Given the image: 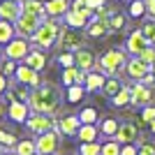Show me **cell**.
<instances>
[{
  "mask_svg": "<svg viewBox=\"0 0 155 155\" xmlns=\"http://www.w3.org/2000/svg\"><path fill=\"white\" fill-rule=\"evenodd\" d=\"M79 28H70L65 26L63 30H60V37H58V44L60 49H65V51H79L81 46H84V37H81V32H77Z\"/></svg>",
  "mask_w": 155,
  "mask_h": 155,
  "instance_id": "7",
  "label": "cell"
},
{
  "mask_svg": "<svg viewBox=\"0 0 155 155\" xmlns=\"http://www.w3.org/2000/svg\"><path fill=\"white\" fill-rule=\"evenodd\" d=\"M23 63L28 65V67H32V70H44V65H46V56H44V51H42V49H37V46H35V49H30V53H28L26 56V60H23Z\"/></svg>",
  "mask_w": 155,
  "mask_h": 155,
  "instance_id": "19",
  "label": "cell"
},
{
  "mask_svg": "<svg viewBox=\"0 0 155 155\" xmlns=\"http://www.w3.org/2000/svg\"><path fill=\"white\" fill-rule=\"evenodd\" d=\"M125 63H127V56H125L123 49H111V51H107L102 56V58L97 60V72H102V74H107V77H114L116 72H120L125 67Z\"/></svg>",
  "mask_w": 155,
  "mask_h": 155,
  "instance_id": "3",
  "label": "cell"
},
{
  "mask_svg": "<svg viewBox=\"0 0 155 155\" xmlns=\"http://www.w3.org/2000/svg\"><path fill=\"white\" fill-rule=\"evenodd\" d=\"M42 21L39 16H35V14H28L23 12L19 16V19L14 21V28H16V35H21V37H32L35 35V30H37L39 26H42Z\"/></svg>",
  "mask_w": 155,
  "mask_h": 155,
  "instance_id": "6",
  "label": "cell"
},
{
  "mask_svg": "<svg viewBox=\"0 0 155 155\" xmlns=\"http://www.w3.org/2000/svg\"><path fill=\"white\" fill-rule=\"evenodd\" d=\"M125 72H127V77H130V79L141 81V79L150 72V65H148V63H143L139 56H132V58L125 63Z\"/></svg>",
  "mask_w": 155,
  "mask_h": 155,
  "instance_id": "13",
  "label": "cell"
},
{
  "mask_svg": "<svg viewBox=\"0 0 155 155\" xmlns=\"http://www.w3.org/2000/svg\"><path fill=\"white\" fill-rule=\"evenodd\" d=\"M58 63L63 65V67H72V65H77V58H74V53H60Z\"/></svg>",
  "mask_w": 155,
  "mask_h": 155,
  "instance_id": "42",
  "label": "cell"
},
{
  "mask_svg": "<svg viewBox=\"0 0 155 155\" xmlns=\"http://www.w3.org/2000/svg\"><path fill=\"white\" fill-rule=\"evenodd\" d=\"M102 155H120V143L116 139H109V141L102 143Z\"/></svg>",
  "mask_w": 155,
  "mask_h": 155,
  "instance_id": "38",
  "label": "cell"
},
{
  "mask_svg": "<svg viewBox=\"0 0 155 155\" xmlns=\"http://www.w3.org/2000/svg\"><path fill=\"white\" fill-rule=\"evenodd\" d=\"M104 84H107V74L102 72H88V77H86V91L88 93H95V91H102Z\"/></svg>",
  "mask_w": 155,
  "mask_h": 155,
  "instance_id": "21",
  "label": "cell"
},
{
  "mask_svg": "<svg viewBox=\"0 0 155 155\" xmlns=\"http://www.w3.org/2000/svg\"><path fill=\"white\" fill-rule=\"evenodd\" d=\"M150 72H153V77H155V63H153V65H150Z\"/></svg>",
  "mask_w": 155,
  "mask_h": 155,
  "instance_id": "53",
  "label": "cell"
},
{
  "mask_svg": "<svg viewBox=\"0 0 155 155\" xmlns=\"http://www.w3.org/2000/svg\"><path fill=\"white\" fill-rule=\"evenodd\" d=\"M79 118H81V123H93V125H95V120L100 116H97V109H95V107H86V109H81Z\"/></svg>",
  "mask_w": 155,
  "mask_h": 155,
  "instance_id": "36",
  "label": "cell"
},
{
  "mask_svg": "<svg viewBox=\"0 0 155 155\" xmlns=\"http://www.w3.org/2000/svg\"><path fill=\"white\" fill-rule=\"evenodd\" d=\"M146 12L150 19H155V0H146Z\"/></svg>",
  "mask_w": 155,
  "mask_h": 155,
  "instance_id": "45",
  "label": "cell"
},
{
  "mask_svg": "<svg viewBox=\"0 0 155 155\" xmlns=\"http://www.w3.org/2000/svg\"><path fill=\"white\" fill-rule=\"evenodd\" d=\"M14 150L19 155H35L37 153V143L32 141V139H21V141H16Z\"/></svg>",
  "mask_w": 155,
  "mask_h": 155,
  "instance_id": "28",
  "label": "cell"
},
{
  "mask_svg": "<svg viewBox=\"0 0 155 155\" xmlns=\"http://www.w3.org/2000/svg\"><path fill=\"white\" fill-rule=\"evenodd\" d=\"M35 155H39V153H35Z\"/></svg>",
  "mask_w": 155,
  "mask_h": 155,
  "instance_id": "55",
  "label": "cell"
},
{
  "mask_svg": "<svg viewBox=\"0 0 155 155\" xmlns=\"http://www.w3.org/2000/svg\"><path fill=\"white\" fill-rule=\"evenodd\" d=\"M77 139L81 143L97 141V127L93 123H81V127H79V132H77Z\"/></svg>",
  "mask_w": 155,
  "mask_h": 155,
  "instance_id": "24",
  "label": "cell"
},
{
  "mask_svg": "<svg viewBox=\"0 0 155 155\" xmlns=\"http://www.w3.org/2000/svg\"><path fill=\"white\" fill-rule=\"evenodd\" d=\"M79 127H81V118L79 114H70V116H63L58 120V132L65 137H77Z\"/></svg>",
  "mask_w": 155,
  "mask_h": 155,
  "instance_id": "15",
  "label": "cell"
},
{
  "mask_svg": "<svg viewBox=\"0 0 155 155\" xmlns=\"http://www.w3.org/2000/svg\"><path fill=\"white\" fill-rule=\"evenodd\" d=\"M153 97H155V93H153L150 86L141 84V81H137V84L132 86V104H134V107H148V104L153 102Z\"/></svg>",
  "mask_w": 155,
  "mask_h": 155,
  "instance_id": "11",
  "label": "cell"
},
{
  "mask_svg": "<svg viewBox=\"0 0 155 155\" xmlns=\"http://www.w3.org/2000/svg\"><path fill=\"white\" fill-rule=\"evenodd\" d=\"M141 32L146 35V39H148L150 44L155 46V19H148V21H143V26H141Z\"/></svg>",
  "mask_w": 155,
  "mask_h": 155,
  "instance_id": "37",
  "label": "cell"
},
{
  "mask_svg": "<svg viewBox=\"0 0 155 155\" xmlns=\"http://www.w3.org/2000/svg\"><path fill=\"white\" fill-rule=\"evenodd\" d=\"M139 58L143 60V63H148V65H153L155 63V46L150 44V46H146L141 53H139Z\"/></svg>",
  "mask_w": 155,
  "mask_h": 155,
  "instance_id": "41",
  "label": "cell"
},
{
  "mask_svg": "<svg viewBox=\"0 0 155 155\" xmlns=\"http://www.w3.org/2000/svg\"><path fill=\"white\" fill-rule=\"evenodd\" d=\"M7 88H9V81H7V77L2 74V72H0V95H2Z\"/></svg>",
  "mask_w": 155,
  "mask_h": 155,
  "instance_id": "46",
  "label": "cell"
},
{
  "mask_svg": "<svg viewBox=\"0 0 155 155\" xmlns=\"http://www.w3.org/2000/svg\"><path fill=\"white\" fill-rule=\"evenodd\" d=\"M139 137H141V134H139V125L132 123V120H123V123L118 125V132H116L114 139L123 146V143H137V141H139Z\"/></svg>",
  "mask_w": 155,
  "mask_h": 155,
  "instance_id": "9",
  "label": "cell"
},
{
  "mask_svg": "<svg viewBox=\"0 0 155 155\" xmlns=\"http://www.w3.org/2000/svg\"><path fill=\"white\" fill-rule=\"evenodd\" d=\"M143 14H148L146 12V0H132L130 2V16L132 19H141Z\"/></svg>",
  "mask_w": 155,
  "mask_h": 155,
  "instance_id": "31",
  "label": "cell"
},
{
  "mask_svg": "<svg viewBox=\"0 0 155 155\" xmlns=\"http://www.w3.org/2000/svg\"><path fill=\"white\" fill-rule=\"evenodd\" d=\"M81 155H102V146H100L97 141L81 143Z\"/></svg>",
  "mask_w": 155,
  "mask_h": 155,
  "instance_id": "39",
  "label": "cell"
},
{
  "mask_svg": "<svg viewBox=\"0 0 155 155\" xmlns=\"http://www.w3.org/2000/svg\"><path fill=\"white\" fill-rule=\"evenodd\" d=\"M14 35H16V28H14V23H12V21L0 19V44H7V42H12Z\"/></svg>",
  "mask_w": 155,
  "mask_h": 155,
  "instance_id": "26",
  "label": "cell"
},
{
  "mask_svg": "<svg viewBox=\"0 0 155 155\" xmlns=\"http://www.w3.org/2000/svg\"><path fill=\"white\" fill-rule=\"evenodd\" d=\"M88 2V7H93V9H100V7H104V0H86Z\"/></svg>",
  "mask_w": 155,
  "mask_h": 155,
  "instance_id": "47",
  "label": "cell"
},
{
  "mask_svg": "<svg viewBox=\"0 0 155 155\" xmlns=\"http://www.w3.org/2000/svg\"><path fill=\"white\" fill-rule=\"evenodd\" d=\"M123 86H125L123 81H118L116 77H109V79H107V84H104V88H102V93L111 100L114 95H118V93L123 91Z\"/></svg>",
  "mask_w": 155,
  "mask_h": 155,
  "instance_id": "27",
  "label": "cell"
},
{
  "mask_svg": "<svg viewBox=\"0 0 155 155\" xmlns=\"http://www.w3.org/2000/svg\"><path fill=\"white\" fill-rule=\"evenodd\" d=\"M67 12H70V0H46L49 16H65Z\"/></svg>",
  "mask_w": 155,
  "mask_h": 155,
  "instance_id": "23",
  "label": "cell"
},
{
  "mask_svg": "<svg viewBox=\"0 0 155 155\" xmlns=\"http://www.w3.org/2000/svg\"><path fill=\"white\" fill-rule=\"evenodd\" d=\"M60 30H63V26H60L58 21L44 19V21H42V26L35 30V35H32L30 39H32V44L37 46V49H49V46H53L56 42H58Z\"/></svg>",
  "mask_w": 155,
  "mask_h": 155,
  "instance_id": "2",
  "label": "cell"
},
{
  "mask_svg": "<svg viewBox=\"0 0 155 155\" xmlns=\"http://www.w3.org/2000/svg\"><path fill=\"white\" fill-rule=\"evenodd\" d=\"M107 21H109L111 32H118V30H123V28H125V16H123V14H114V12H111Z\"/></svg>",
  "mask_w": 155,
  "mask_h": 155,
  "instance_id": "34",
  "label": "cell"
},
{
  "mask_svg": "<svg viewBox=\"0 0 155 155\" xmlns=\"http://www.w3.org/2000/svg\"><path fill=\"white\" fill-rule=\"evenodd\" d=\"M28 53H30V44H28V39H23V37H14L12 42L5 44V58L26 60Z\"/></svg>",
  "mask_w": 155,
  "mask_h": 155,
  "instance_id": "8",
  "label": "cell"
},
{
  "mask_svg": "<svg viewBox=\"0 0 155 155\" xmlns=\"http://www.w3.org/2000/svg\"><path fill=\"white\" fill-rule=\"evenodd\" d=\"M153 120H155V107L148 104V107H143V109H141V118H139V123H137V125H139V127H141V125H150Z\"/></svg>",
  "mask_w": 155,
  "mask_h": 155,
  "instance_id": "35",
  "label": "cell"
},
{
  "mask_svg": "<svg viewBox=\"0 0 155 155\" xmlns=\"http://www.w3.org/2000/svg\"><path fill=\"white\" fill-rule=\"evenodd\" d=\"M7 116L12 118L14 123H26L28 116H30V107H28V102H9Z\"/></svg>",
  "mask_w": 155,
  "mask_h": 155,
  "instance_id": "17",
  "label": "cell"
},
{
  "mask_svg": "<svg viewBox=\"0 0 155 155\" xmlns=\"http://www.w3.org/2000/svg\"><path fill=\"white\" fill-rule=\"evenodd\" d=\"M137 146H139V155H155V141H153V139H143V137H139Z\"/></svg>",
  "mask_w": 155,
  "mask_h": 155,
  "instance_id": "33",
  "label": "cell"
},
{
  "mask_svg": "<svg viewBox=\"0 0 155 155\" xmlns=\"http://www.w3.org/2000/svg\"><path fill=\"white\" fill-rule=\"evenodd\" d=\"M148 127H150V132H153V137H155V120H153V123L148 125Z\"/></svg>",
  "mask_w": 155,
  "mask_h": 155,
  "instance_id": "51",
  "label": "cell"
},
{
  "mask_svg": "<svg viewBox=\"0 0 155 155\" xmlns=\"http://www.w3.org/2000/svg\"><path fill=\"white\" fill-rule=\"evenodd\" d=\"M84 7H88V2H86V0H74L72 9H84Z\"/></svg>",
  "mask_w": 155,
  "mask_h": 155,
  "instance_id": "48",
  "label": "cell"
},
{
  "mask_svg": "<svg viewBox=\"0 0 155 155\" xmlns=\"http://www.w3.org/2000/svg\"><path fill=\"white\" fill-rule=\"evenodd\" d=\"M84 95H86V86H81V84H74V86H70V88H67V102H70V104L81 102V100H84Z\"/></svg>",
  "mask_w": 155,
  "mask_h": 155,
  "instance_id": "29",
  "label": "cell"
},
{
  "mask_svg": "<svg viewBox=\"0 0 155 155\" xmlns=\"http://www.w3.org/2000/svg\"><path fill=\"white\" fill-rule=\"evenodd\" d=\"M26 127L35 134H44L49 130H58V120L53 118V114H35V111H30Z\"/></svg>",
  "mask_w": 155,
  "mask_h": 155,
  "instance_id": "4",
  "label": "cell"
},
{
  "mask_svg": "<svg viewBox=\"0 0 155 155\" xmlns=\"http://www.w3.org/2000/svg\"><path fill=\"white\" fill-rule=\"evenodd\" d=\"M111 104L114 107H127V104H132V86H123V91L118 93V95L111 97Z\"/></svg>",
  "mask_w": 155,
  "mask_h": 155,
  "instance_id": "25",
  "label": "cell"
},
{
  "mask_svg": "<svg viewBox=\"0 0 155 155\" xmlns=\"http://www.w3.org/2000/svg\"><path fill=\"white\" fill-rule=\"evenodd\" d=\"M7 97H9V102H28L30 100V91H28V86L16 81V86L7 88Z\"/></svg>",
  "mask_w": 155,
  "mask_h": 155,
  "instance_id": "22",
  "label": "cell"
},
{
  "mask_svg": "<svg viewBox=\"0 0 155 155\" xmlns=\"http://www.w3.org/2000/svg\"><path fill=\"white\" fill-rule=\"evenodd\" d=\"M120 155H139V146L137 143H123L120 146Z\"/></svg>",
  "mask_w": 155,
  "mask_h": 155,
  "instance_id": "44",
  "label": "cell"
},
{
  "mask_svg": "<svg viewBox=\"0 0 155 155\" xmlns=\"http://www.w3.org/2000/svg\"><path fill=\"white\" fill-rule=\"evenodd\" d=\"M5 150H7V148H5V146H2V143H0V155H2V153H5Z\"/></svg>",
  "mask_w": 155,
  "mask_h": 155,
  "instance_id": "52",
  "label": "cell"
},
{
  "mask_svg": "<svg viewBox=\"0 0 155 155\" xmlns=\"http://www.w3.org/2000/svg\"><path fill=\"white\" fill-rule=\"evenodd\" d=\"M77 74H79V67L77 65H72V67H65L63 70V86H74L77 84Z\"/></svg>",
  "mask_w": 155,
  "mask_h": 155,
  "instance_id": "32",
  "label": "cell"
},
{
  "mask_svg": "<svg viewBox=\"0 0 155 155\" xmlns=\"http://www.w3.org/2000/svg\"><path fill=\"white\" fill-rule=\"evenodd\" d=\"M2 155H19V153H16V150H14V148H12V150L7 148V150H5V153H2Z\"/></svg>",
  "mask_w": 155,
  "mask_h": 155,
  "instance_id": "49",
  "label": "cell"
},
{
  "mask_svg": "<svg viewBox=\"0 0 155 155\" xmlns=\"http://www.w3.org/2000/svg\"><path fill=\"white\" fill-rule=\"evenodd\" d=\"M21 7H23V12L35 14L39 19H46V16H49V14H46V2H42V0H21Z\"/></svg>",
  "mask_w": 155,
  "mask_h": 155,
  "instance_id": "20",
  "label": "cell"
},
{
  "mask_svg": "<svg viewBox=\"0 0 155 155\" xmlns=\"http://www.w3.org/2000/svg\"><path fill=\"white\" fill-rule=\"evenodd\" d=\"M0 72H2V74H14V72H16L14 60L12 58H5V60H2V65H0Z\"/></svg>",
  "mask_w": 155,
  "mask_h": 155,
  "instance_id": "43",
  "label": "cell"
},
{
  "mask_svg": "<svg viewBox=\"0 0 155 155\" xmlns=\"http://www.w3.org/2000/svg\"><path fill=\"white\" fill-rule=\"evenodd\" d=\"M28 107L35 114H56L60 107V91L53 84H39L30 91Z\"/></svg>",
  "mask_w": 155,
  "mask_h": 155,
  "instance_id": "1",
  "label": "cell"
},
{
  "mask_svg": "<svg viewBox=\"0 0 155 155\" xmlns=\"http://www.w3.org/2000/svg\"><path fill=\"white\" fill-rule=\"evenodd\" d=\"M0 53H2V49H0Z\"/></svg>",
  "mask_w": 155,
  "mask_h": 155,
  "instance_id": "54",
  "label": "cell"
},
{
  "mask_svg": "<svg viewBox=\"0 0 155 155\" xmlns=\"http://www.w3.org/2000/svg\"><path fill=\"white\" fill-rule=\"evenodd\" d=\"M2 116H5V104L0 102V118H2Z\"/></svg>",
  "mask_w": 155,
  "mask_h": 155,
  "instance_id": "50",
  "label": "cell"
},
{
  "mask_svg": "<svg viewBox=\"0 0 155 155\" xmlns=\"http://www.w3.org/2000/svg\"><path fill=\"white\" fill-rule=\"evenodd\" d=\"M86 28H88V37H97V39L107 37V35L111 32L109 21H107V19H95V21H91Z\"/></svg>",
  "mask_w": 155,
  "mask_h": 155,
  "instance_id": "18",
  "label": "cell"
},
{
  "mask_svg": "<svg viewBox=\"0 0 155 155\" xmlns=\"http://www.w3.org/2000/svg\"><path fill=\"white\" fill-rule=\"evenodd\" d=\"M23 14V7H21V0H0V19L5 21H16Z\"/></svg>",
  "mask_w": 155,
  "mask_h": 155,
  "instance_id": "14",
  "label": "cell"
},
{
  "mask_svg": "<svg viewBox=\"0 0 155 155\" xmlns=\"http://www.w3.org/2000/svg\"><path fill=\"white\" fill-rule=\"evenodd\" d=\"M118 120L116 118H104L102 120V125H100V132H102L104 137H111V139H114V137H116V132H118Z\"/></svg>",
  "mask_w": 155,
  "mask_h": 155,
  "instance_id": "30",
  "label": "cell"
},
{
  "mask_svg": "<svg viewBox=\"0 0 155 155\" xmlns=\"http://www.w3.org/2000/svg\"><path fill=\"white\" fill-rule=\"evenodd\" d=\"M146 46H150V42L146 39V35L141 32V28H139V30H132V32L127 35V42H125V51H127V53L139 56Z\"/></svg>",
  "mask_w": 155,
  "mask_h": 155,
  "instance_id": "12",
  "label": "cell"
},
{
  "mask_svg": "<svg viewBox=\"0 0 155 155\" xmlns=\"http://www.w3.org/2000/svg\"><path fill=\"white\" fill-rule=\"evenodd\" d=\"M14 79H16L19 84L28 86V88H37V86L42 84V79H39L37 70H32V67H28L26 63L16 67V72H14Z\"/></svg>",
  "mask_w": 155,
  "mask_h": 155,
  "instance_id": "10",
  "label": "cell"
},
{
  "mask_svg": "<svg viewBox=\"0 0 155 155\" xmlns=\"http://www.w3.org/2000/svg\"><path fill=\"white\" fill-rule=\"evenodd\" d=\"M35 143H37L39 155H56L58 148H60V132L58 130H49L44 134H37Z\"/></svg>",
  "mask_w": 155,
  "mask_h": 155,
  "instance_id": "5",
  "label": "cell"
},
{
  "mask_svg": "<svg viewBox=\"0 0 155 155\" xmlns=\"http://www.w3.org/2000/svg\"><path fill=\"white\" fill-rule=\"evenodd\" d=\"M74 58H77V67L79 70H84V72H93L97 67V58H95V53L91 51V49H79V51H74Z\"/></svg>",
  "mask_w": 155,
  "mask_h": 155,
  "instance_id": "16",
  "label": "cell"
},
{
  "mask_svg": "<svg viewBox=\"0 0 155 155\" xmlns=\"http://www.w3.org/2000/svg\"><path fill=\"white\" fill-rule=\"evenodd\" d=\"M0 143L5 146V148H14L16 146V137L12 132H7V130H0Z\"/></svg>",
  "mask_w": 155,
  "mask_h": 155,
  "instance_id": "40",
  "label": "cell"
}]
</instances>
